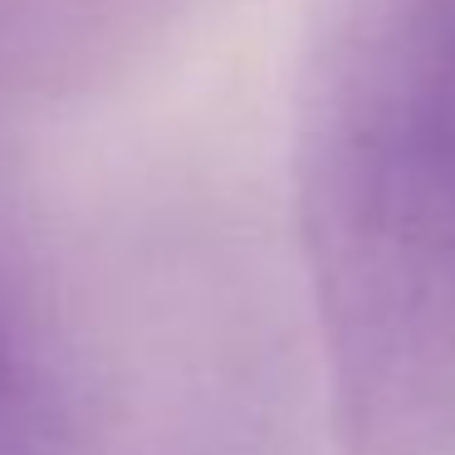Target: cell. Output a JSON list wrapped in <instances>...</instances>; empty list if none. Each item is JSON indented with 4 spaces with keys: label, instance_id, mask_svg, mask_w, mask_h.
Here are the masks:
<instances>
[{
    "label": "cell",
    "instance_id": "obj_1",
    "mask_svg": "<svg viewBox=\"0 0 455 455\" xmlns=\"http://www.w3.org/2000/svg\"><path fill=\"white\" fill-rule=\"evenodd\" d=\"M343 455H455V0H387L304 152Z\"/></svg>",
    "mask_w": 455,
    "mask_h": 455
},
{
    "label": "cell",
    "instance_id": "obj_2",
    "mask_svg": "<svg viewBox=\"0 0 455 455\" xmlns=\"http://www.w3.org/2000/svg\"><path fill=\"white\" fill-rule=\"evenodd\" d=\"M5 387H11V377H5V357H0V396H5Z\"/></svg>",
    "mask_w": 455,
    "mask_h": 455
}]
</instances>
